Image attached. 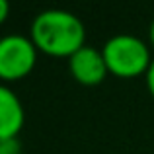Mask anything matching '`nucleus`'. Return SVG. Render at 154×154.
I'll list each match as a JSON object with an SVG mask.
<instances>
[{"label": "nucleus", "instance_id": "nucleus-5", "mask_svg": "<svg viewBox=\"0 0 154 154\" xmlns=\"http://www.w3.org/2000/svg\"><path fill=\"white\" fill-rule=\"evenodd\" d=\"M26 121V111L20 98L8 86L0 84V139L18 137Z\"/></svg>", "mask_w": 154, "mask_h": 154}, {"label": "nucleus", "instance_id": "nucleus-8", "mask_svg": "<svg viewBox=\"0 0 154 154\" xmlns=\"http://www.w3.org/2000/svg\"><path fill=\"white\" fill-rule=\"evenodd\" d=\"M8 16H10V4L6 0H0V26L8 20Z\"/></svg>", "mask_w": 154, "mask_h": 154}, {"label": "nucleus", "instance_id": "nucleus-9", "mask_svg": "<svg viewBox=\"0 0 154 154\" xmlns=\"http://www.w3.org/2000/svg\"><path fill=\"white\" fill-rule=\"evenodd\" d=\"M148 37H150V45L154 47V20H152V23H150V29H148Z\"/></svg>", "mask_w": 154, "mask_h": 154}, {"label": "nucleus", "instance_id": "nucleus-6", "mask_svg": "<svg viewBox=\"0 0 154 154\" xmlns=\"http://www.w3.org/2000/svg\"><path fill=\"white\" fill-rule=\"evenodd\" d=\"M0 154H22V144L18 137L0 139Z\"/></svg>", "mask_w": 154, "mask_h": 154}, {"label": "nucleus", "instance_id": "nucleus-1", "mask_svg": "<svg viewBox=\"0 0 154 154\" xmlns=\"http://www.w3.org/2000/svg\"><path fill=\"white\" fill-rule=\"evenodd\" d=\"M29 39L39 53L49 57H68L84 47L86 29L78 16L66 10H45L31 22Z\"/></svg>", "mask_w": 154, "mask_h": 154}, {"label": "nucleus", "instance_id": "nucleus-3", "mask_svg": "<svg viewBox=\"0 0 154 154\" xmlns=\"http://www.w3.org/2000/svg\"><path fill=\"white\" fill-rule=\"evenodd\" d=\"M37 47L29 37L6 35L0 39V80L16 82L33 70L37 63Z\"/></svg>", "mask_w": 154, "mask_h": 154}, {"label": "nucleus", "instance_id": "nucleus-7", "mask_svg": "<svg viewBox=\"0 0 154 154\" xmlns=\"http://www.w3.org/2000/svg\"><path fill=\"white\" fill-rule=\"evenodd\" d=\"M146 86H148V92H150V96L154 98V59L150 63V68H148L146 72Z\"/></svg>", "mask_w": 154, "mask_h": 154}, {"label": "nucleus", "instance_id": "nucleus-2", "mask_svg": "<svg viewBox=\"0 0 154 154\" xmlns=\"http://www.w3.org/2000/svg\"><path fill=\"white\" fill-rule=\"evenodd\" d=\"M102 53L107 70L119 78H137L140 74H146L152 63L146 43L127 33L107 39Z\"/></svg>", "mask_w": 154, "mask_h": 154}, {"label": "nucleus", "instance_id": "nucleus-4", "mask_svg": "<svg viewBox=\"0 0 154 154\" xmlns=\"http://www.w3.org/2000/svg\"><path fill=\"white\" fill-rule=\"evenodd\" d=\"M68 68H70L72 78L82 86H98L109 74L103 53L86 45L68 59Z\"/></svg>", "mask_w": 154, "mask_h": 154}]
</instances>
